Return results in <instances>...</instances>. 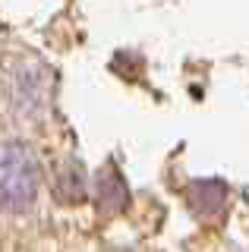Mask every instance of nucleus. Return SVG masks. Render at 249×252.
Listing matches in <instances>:
<instances>
[{"label":"nucleus","instance_id":"obj_1","mask_svg":"<svg viewBox=\"0 0 249 252\" xmlns=\"http://www.w3.org/2000/svg\"><path fill=\"white\" fill-rule=\"evenodd\" d=\"M38 199V164L19 142H0V208L19 215Z\"/></svg>","mask_w":249,"mask_h":252}]
</instances>
